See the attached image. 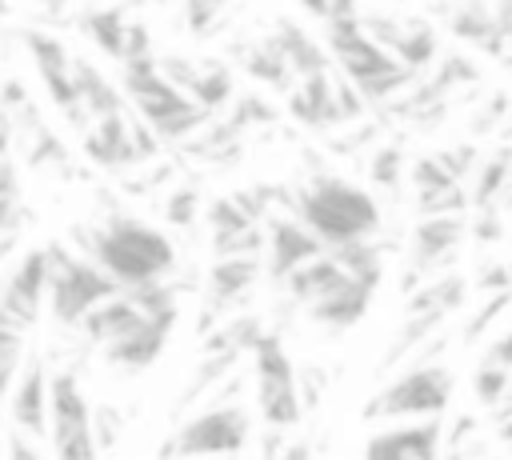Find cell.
I'll return each instance as SVG.
<instances>
[{"label":"cell","instance_id":"31","mask_svg":"<svg viewBox=\"0 0 512 460\" xmlns=\"http://www.w3.org/2000/svg\"><path fill=\"white\" fill-rule=\"evenodd\" d=\"M196 216H200V188H196V184L172 188L168 200H164V220L176 224V228H188Z\"/></svg>","mask_w":512,"mask_h":460},{"label":"cell","instance_id":"24","mask_svg":"<svg viewBox=\"0 0 512 460\" xmlns=\"http://www.w3.org/2000/svg\"><path fill=\"white\" fill-rule=\"evenodd\" d=\"M496 24H500V20H496V8H488L484 0H464V4L448 16V28H452L460 40H468V44H480Z\"/></svg>","mask_w":512,"mask_h":460},{"label":"cell","instance_id":"32","mask_svg":"<svg viewBox=\"0 0 512 460\" xmlns=\"http://www.w3.org/2000/svg\"><path fill=\"white\" fill-rule=\"evenodd\" d=\"M472 392H476V400H480L484 408H492V404L504 400V392H508V368L480 360V368H476V376H472Z\"/></svg>","mask_w":512,"mask_h":460},{"label":"cell","instance_id":"39","mask_svg":"<svg viewBox=\"0 0 512 460\" xmlns=\"http://www.w3.org/2000/svg\"><path fill=\"white\" fill-rule=\"evenodd\" d=\"M28 104V92H24V84L12 76V80H4V88H0V112H16V108H24Z\"/></svg>","mask_w":512,"mask_h":460},{"label":"cell","instance_id":"35","mask_svg":"<svg viewBox=\"0 0 512 460\" xmlns=\"http://www.w3.org/2000/svg\"><path fill=\"white\" fill-rule=\"evenodd\" d=\"M120 440V412L116 408H92V444L96 452H108Z\"/></svg>","mask_w":512,"mask_h":460},{"label":"cell","instance_id":"8","mask_svg":"<svg viewBox=\"0 0 512 460\" xmlns=\"http://www.w3.org/2000/svg\"><path fill=\"white\" fill-rule=\"evenodd\" d=\"M44 292H48V248H32L20 256L16 272H8L0 288V312L20 328H32L40 316Z\"/></svg>","mask_w":512,"mask_h":460},{"label":"cell","instance_id":"30","mask_svg":"<svg viewBox=\"0 0 512 460\" xmlns=\"http://www.w3.org/2000/svg\"><path fill=\"white\" fill-rule=\"evenodd\" d=\"M204 220H208L212 232H240V228H248V224H260V220H252L232 196H216V200L204 208Z\"/></svg>","mask_w":512,"mask_h":460},{"label":"cell","instance_id":"14","mask_svg":"<svg viewBox=\"0 0 512 460\" xmlns=\"http://www.w3.org/2000/svg\"><path fill=\"white\" fill-rule=\"evenodd\" d=\"M344 276H348V272H344V268L336 264V256L324 248V252H316L312 260L296 264L280 284L288 288V296H292L296 304H312V300H320L328 288H336Z\"/></svg>","mask_w":512,"mask_h":460},{"label":"cell","instance_id":"5","mask_svg":"<svg viewBox=\"0 0 512 460\" xmlns=\"http://www.w3.org/2000/svg\"><path fill=\"white\" fill-rule=\"evenodd\" d=\"M452 372L444 368V364H432V360H420V364H412L404 376H396L368 408H364V416H372V420H380V416H388V420H404V416H440L444 408H448V400H452Z\"/></svg>","mask_w":512,"mask_h":460},{"label":"cell","instance_id":"4","mask_svg":"<svg viewBox=\"0 0 512 460\" xmlns=\"http://www.w3.org/2000/svg\"><path fill=\"white\" fill-rule=\"evenodd\" d=\"M252 364H256V408L272 428H296L304 416L296 364L284 352L276 332H260L252 340Z\"/></svg>","mask_w":512,"mask_h":460},{"label":"cell","instance_id":"17","mask_svg":"<svg viewBox=\"0 0 512 460\" xmlns=\"http://www.w3.org/2000/svg\"><path fill=\"white\" fill-rule=\"evenodd\" d=\"M72 80H76V92H80V104L88 108V116H108V112H124V96L120 88L88 60H72Z\"/></svg>","mask_w":512,"mask_h":460},{"label":"cell","instance_id":"15","mask_svg":"<svg viewBox=\"0 0 512 460\" xmlns=\"http://www.w3.org/2000/svg\"><path fill=\"white\" fill-rule=\"evenodd\" d=\"M256 272H260L256 256H216L208 268V304L228 308L232 300H240L252 288Z\"/></svg>","mask_w":512,"mask_h":460},{"label":"cell","instance_id":"18","mask_svg":"<svg viewBox=\"0 0 512 460\" xmlns=\"http://www.w3.org/2000/svg\"><path fill=\"white\" fill-rule=\"evenodd\" d=\"M508 176H512V144L496 148L492 156L480 160V168L472 172V192H468V204L472 208H488L500 200V192L508 188Z\"/></svg>","mask_w":512,"mask_h":460},{"label":"cell","instance_id":"7","mask_svg":"<svg viewBox=\"0 0 512 460\" xmlns=\"http://www.w3.org/2000/svg\"><path fill=\"white\" fill-rule=\"evenodd\" d=\"M252 436V420L240 404H216L200 416H192L164 452H176V456H228V452H240L244 440Z\"/></svg>","mask_w":512,"mask_h":460},{"label":"cell","instance_id":"11","mask_svg":"<svg viewBox=\"0 0 512 460\" xmlns=\"http://www.w3.org/2000/svg\"><path fill=\"white\" fill-rule=\"evenodd\" d=\"M172 328H176V312H144V320L132 332H124L120 340L104 344V356L112 364L128 368V372H140V368L156 364V356L164 352Z\"/></svg>","mask_w":512,"mask_h":460},{"label":"cell","instance_id":"37","mask_svg":"<svg viewBox=\"0 0 512 460\" xmlns=\"http://www.w3.org/2000/svg\"><path fill=\"white\" fill-rule=\"evenodd\" d=\"M500 232H504V224H500V216H496V204H488V208H476V220H472V236H476L480 244H492V240H500Z\"/></svg>","mask_w":512,"mask_h":460},{"label":"cell","instance_id":"22","mask_svg":"<svg viewBox=\"0 0 512 460\" xmlns=\"http://www.w3.org/2000/svg\"><path fill=\"white\" fill-rule=\"evenodd\" d=\"M444 316L448 312H440V308H424V312H408V320H404V328L396 332V340L388 344V352H384V368H392L396 364V356H408L416 344H424L440 324H444Z\"/></svg>","mask_w":512,"mask_h":460},{"label":"cell","instance_id":"40","mask_svg":"<svg viewBox=\"0 0 512 460\" xmlns=\"http://www.w3.org/2000/svg\"><path fill=\"white\" fill-rule=\"evenodd\" d=\"M480 288L484 292H496V288H512V272L504 264H488L484 276H480Z\"/></svg>","mask_w":512,"mask_h":460},{"label":"cell","instance_id":"9","mask_svg":"<svg viewBox=\"0 0 512 460\" xmlns=\"http://www.w3.org/2000/svg\"><path fill=\"white\" fill-rule=\"evenodd\" d=\"M440 436H444L440 416H412V424H396L368 436L364 452L376 460H432L440 452Z\"/></svg>","mask_w":512,"mask_h":460},{"label":"cell","instance_id":"27","mask_svg":"<svg viewBox=\"0 0 512 460\" xmlns=\"http://www.w3.org/2000/svg\"><path fill=\"white\" fill-rule=\"evenodd\" d=\"M476 80H480V68H476L468 56L452 52V56L440 60V68H436V76L428 80V88H432L436 100H444V92H452V88H460V84H476Z\"/></svg>","mask_w":512,"mask_h":460},{"label":"cell","instance_id":"41","mask_svg":"<svg viewBox=\"0 0 512 460\" xmlns=\"http://www.w3.org/2000/svg\"><path fill=\"white\" fill-rule=\"evenodd\" d=\"M0 196H16V164L0 156Z\"/></svg>","mask_w":512,"mask_h":460},{"label":"cell","instance_id":"42","mask_svg":"<svg viewBox=\"0 0 512 460\" xmlns=\"http://www.w3.org/2000/svg\"><path fill=\"white\" fill-rule=\"evenodd\" d=\"M344 16H360L356 0H328V16L324 20H344Z\"/></svg>","mask_w":512,"mask_h":460},{"label":"cell","instance_id":"16","mask_svg":"<svg viewBox=\"0 0 512 460\" xmlns=\"http://www.w3.org/2000/svg\"><path fill=\"white\" fill-rule=\"evenodd\" d=\"M276 48H280V56L288 60V68L296 72V76H308V72H320V68H328L332 64V56L304 32V28H296L292 20H280L276 28H272V36H268Z\"/></svg>","mask_w":512,"mask_h":460},{"label":"cell","instance_id":"2","mask_svg":"<svg viewBox=\"0 0 512 460\" xmlns=\"http://www.w3.org/2000/svg\"><path fill=\"white\" fill-rule=\"evenodd\" d=\"M292 212L324 240V248L380 232V204L364 188H356V184H348L340 176H328V172L312 176L296 192Z\"/></svg>","mask_w":512,"mask_h":460},{"label":"cell","instance_id":"29","mask_svg":"<svg viewBox=\"0 0 512 460\" xmlns=\"http://www.w3.org/2000/svg\"><path fill=\"white\" fill-rule=\"evenodd\" d=\"M400 168H404V148H400V144H380V148L368 156V176H372V184H380V188H396V184H400Z\"/></svg>","mask_w":512,"mask_h":460},{"label":"cell","instance_id":"13","mask_svg":"<svg viewBox=\"0 0 512 460\" xmlns=\"http://www.w3.org/2000/svg\"><path fill=\"white\" fill-rule=\"evenodd\" d=\"M372 292H376L372 284H364V280H356V276H344L336 288H328L320 300L308 304V316H312L316 324H324V328L344 332V328H352V324L364 320V312H368V304H372Z\"/></svg>","mask_w":512,"mask_h":460},{"label":"cell","instance_id":"26","mask_svg":"<svg viewBox=\"0 0 512 460\" xmlns=\"http://www.w3.org/2000/svg\"><path fill=\"white\" fill-rule=\"evenodd\" d=\"M20 40H24V48H28V56L36 60V68H40V72H52V68H68V64H72L68 48H64L52 32L24 28V32H20Z\"/></svg>","mask_w":512,"mask_h":460},{"label":"cell","instance_id":"38","mask_svg":"<svg viewBox=\"0 0 512 460\" xmlns=\"http://www.w3.org/2000/svg\"><path fill=\"white\" fill-rule=\"evenodd\" d=\"M484 364H500V368H508V372H512V328H508V332H500V336L488 344Z\"/></svg>","mask_w":512,"mask_h":460},{"label":"cell","instance_id":"33","mask_svg":"<svg viewBox=\"0 0 512 460\" xmlns=\"http://www.w3.org/2000/svg\"><path fill=\"white\" fill-rule=\"evenodd\" d=\"M512 304V288H496L472 316H468V324H464V340H476V336H484L488 332V324L496 320V316H504V308Z\"/></svg>","mask_w":512,"mask_h":460},{"label":"cell","instance_id":"28","mask_svg":"<svg viewBox=\"0 0 512 460\" xmlns=\"http://www.w3.org/2000/svg\"><path fill=\"white\" fill-rule=\"evenodd\" d=\"M232 112H228V120L240 128V132H248V128H264V124H272L276 120V108L264 100V96H252V92H244V96H232V104H228Z\"/></svg>","mask_w":512,"mask_h":460},{"label":"cell","instance_id":"21","mask_svg":"<svg viewBox=\"0 0 512 460\" xmlns=\"http://www.w3.org/2000/svg\"><path fill=\"white\" fill-rule=\"evenodd\" d=\"M188 96H192L196 104H204L208 112H220V108L232 104V96H236V80H232V72H228L224 64H200V72H196Z\"/></svg>","mask_w":512,"mask_h":460},{"label":"cell","instance_id":"19","mask_svg":"<svg viewBox=\"0 0 512 460\" xmlns=\"http://www.w3.org/2000/svg\"><path fill=\"white\" fill-rule=\"evenodd\" d=\"M240 68H244L252 80L272 84L276 92H288L292 80H296V72L288 68V60L280 56V48H276L272 40H264V44H248V48L240 52Z\"/></svg>","mask_w":512,"mask_h":460},{"label":"cell","instance_id":"43","mask_svg":"<svg viewBox=\"0 0 512 460\" xmlns=\"http://www.w3.org/2000/svg\"><path fill=\"white\" fill-rule=\"evenodd\" d=\"M304 12H312V16H328V0H296Z\"/></svg>","mask_w":512,"mask_h":460},{"label":"cell","instance_id":"12","mask_svg":"<svg viewBox=\"0 0 512 460\" xmlns=\"http://www.w3.org/2000/svg\"><path fill=\"white\" fill-rule=\"evenodd\" d=\"M8 424L24 428L28 436H48V372L40 360H28L20 380L8 388Z\"/></svg>","mask_w":512,"mask_h":460},{"label":"cell","instance_id":"10","mask_svg":"<svg viewBox=\"0 0 512 460\" xmlns=\"http://www.w3.org/2000/svg\"><path fill=\"white\" fill-rule=\"evenodd\" d=\"M264 252H268V276L284 280L296 264L312 260L316 252H324V240L296 216H272V224L264 228Z\"/></svg>","mask_w":512,"mask_h":460},{"label":"cell","instance_id":"1","mask_svg":"<svg viewBox=\"0 0 512 460\" xmlns=\"http://www.w3.org/2000/svg\"><path fill=\"white\" fill-rule=\"evenodd\" d=\"M80 236H84L88 256H92L120 288L160 280V276H168V272L176 268V248H172V240H168L160 228H152V224H144V220H136V216L116 212V216H108L104 228L80 232Z\"/></svg>","mask_w":512,"mask_h":460},{"label":"cell","instance_id":"23","mask_svg":"<svg viewBox=\"0 0 512 460\" xmlns=\"http://www.w3.org/2000/svg\"><path fill=\"white\" fill-rule=\"evenodd\" d=\"M80 24H84V32L96 40V48H104L108 56L120 60V52H124V32H128V20H124L120 8H92V12L80 16Z\"/></svg>","mask_w":512,"mask_h":460},{"label":"cell","instance_id":"25","mask_svg":"<svg viewBox=\"0 0 512 460\" xmlns=\"http://www.w3.org/2000/svg\"><path fill=\"white\" fill-rule=\"evenodd\" d=\"M20 140H24V156H28V164H32V168H44V164H48V168H60V164L68 160L64 140H60L44 120H40L32 132H24Z\"/></svg>","mask_w":512,"mask_h":460},{"label":"cell","instance_id":"34","mask_svg":"<svg viewBox=\"0 0 512 460\" xmlns=\"http://www.w3.org/2000/svg\"><path fill=\"white\" fill-rule=\"evenodd\" d=\"M412 184H416V192H432V188L456 184V176H452L436 156H420V160L412 164Z\"/></svg>","mask_w":512,"mask_h":460},{"label":"cell","instance_id":"36","mask_svg":"<svg viewBox=\"0 0 512 460\" xmlns=\"http://www.w3.org/2000/svg\"><path fill=\"white\" fill-rule=\"evenodd\" d=\"M436 160L456 176V180H464V176H472V160H476V148L472 144H460V148H448V152H436Z\"/></svg>","mask_w":512,"mask_h":460},{"label":"cell","instance_id":"20","mask_svg":"<svg viewBox=\"0 0 512 460\" xmlns=\"http://www.w3.org/2000/svg\"><path fill=\"white\" fill-rule=\"evenodd\" d=\"M436 48H440V40H436V32L428 28V24H404L400 28V36L392 40V56L404 64V68H412V72H424L432 60H436Z\"/></svg>","mask_w":512,"mask_h":460},{"label":"cell","instance_id":"44","mask_svg":"<svg viewBox=\"0 0 512 460\" xmlns=\"http://www.w3.org/2000/svg\"><path fill=\"white\" fill-rule=\"evenodd\" d=\"M508 448H512V444H508Z\"/></svg>","mask_w":512,"mask_h":460},{"label":"cell","instance_id":"3","mask_svg":"<svg viewBox=\"0 0 512 460\" xmlns=\"http://www.w3.org/2000/svg\"><path fill=\"white\" fill-rule=\"evenodd\" d=\"M120 292V284L92 260V256H76L64 244H48V312L56 316V324H80V316L100 304L104 296Z\"/></svg>","mask_w":512,"mask_h":460},{"label":"cell","instance_id":"6","mask_svg":"<svg viewBox=\"0 0 512 460\" xmlns=\"http://www.w3.org/2000/svg\"><path fill=\"white\" fill-rule=\"evenodd\" d=\"M48 432L52 452L64 460L96 456L92 444V404L84 396V384L72 368H60L48 376Z\"/></svg>","mask_w":512,"mask_h":460}]
</instances>
